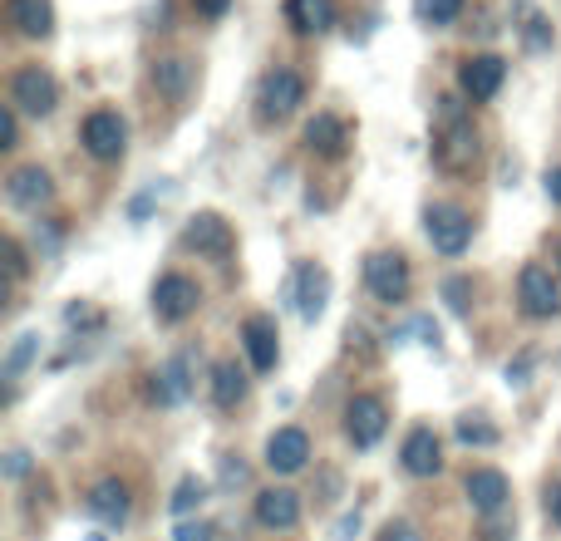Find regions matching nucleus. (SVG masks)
Here are the masks:
<instances>
[{"label":"nucleus","instance_id":"nucleus-25","mask_svg":"<svg viewBox=\"0 0 561 541\" xmlns=\"http://www.w3.org/2000/svg\"><path fill=\"white\" fill-rule=\"evenodd\" d=\"M183 394H187V355H178L153 375V399L158 404H178Z\"/></svg>","mask_w":561,"mask_h":541},{"label":"nucleus","instance_id":"nucleus-9","mask_svg":"<svg viewBox=\"0 0 561 541\" xmlns=\"http://www.w3.org/2000/svg\"><path fill=\"white\" fill-rule=\"evenodd\" d=\"M197 300H203V290H197L193 276H163L153 286V315L163 320V325H178V320H187L197 310Z\"/></svg>","mask_w":561,"mask_h":541},{"label":"nucleus","instance_id":"nucleus-11","mask_svg":"<svg viewBox=\"0 0 561 541\" xmlns=\"http://www.w3.org/2000/svg\"><path fill=\"white\" fill-rule=\"evenodd\" d=\"M153 89L168 104H187L197 89V65L187 55H158L153 59Z\"/></svg>","mask_w":561,"mask_h":541},{"label":"nucleus","instance_id":"nucleus-36","mask_svg":"<svg viewBox=\"0 0 561 541\" xmlns=\"http://www.w3.org/2000/svg\"><path fill=\"white\" fill-rule=\"evenodd\" d=\"M527 369H533V355H517V365H507V379H517V384H523Z\"/></svg>","mask_w":561,"mask_h":541},{"label":"nucleus","instance_id":"nucleus-8","mask_svg":"<svg viewBox=\"0 0 561 541\" xmlns=\"http://www.w3.org/2000/svg\"><path fill=\"white\" fill-rule=\"evenodd\" d=\"M365 286L375 300H385V306H399V300L409 296V262L399 252H375L365 262Z\"/></svg>","mask_w":561,"mask_h":541},{"label":"nucleus","instance_id":"nucleus-18","mask_svg":"<svg viewBox=\"0 0 561 541\" xmlns=\"http://www.w3.org/2000/svg\"><path fill=\"white\" fill-rule=\"evenodd\" d=\"M242 345H247V355H252L256 375H272L276 359H280V349H276V320L272 315H252L242 325Z\"/></svg>","mask_w":561,"mask_h":541},{"label":"nucleus","instance_id":"nucleus-34","mask_svg":"<svg viewBox=\"0 0 561 541\" xmlns=\"http://www.w3.org/2000/svg\"><path fill=\"white\" fill-rule=\"evenodd\" d=\"M379 541H419V532L409 522H389L385 532H379Z\"/></svg>","mask_w":561,"mask_h":541},{"label":"nucleus","instance_id":"nucleus-37","mask_svg":"<svg viewBox=\"0 0 561 541\" xmlns=\"http://www.w3.org/2000/svg\"><path fill=\"white\" fill-rule=\"evenodd\" d=\"M222 477H227V483H242V477H247V468H242V463H232V458H227V463H222Z\"/></svg>","mask_w":561,"mask_h":541},{"label":"nucleus","instance_id":"nucleus-26","mask_svg":"<svg viewBox=\"0 0 561 541\" xmlns=\"http://www.w3.org/2000/svg\"><path fill=\"white\" fill-rule=\"evenodd\" d=\"M35 355H39V335H35V330L15 335V345H10V355H5V379H10V384H15V379L25 375L30 359H35Z\"/></svg>","mask_w":561,"mask_h":541},{"label":"nucleus","instance_id":"nucleus-5","mask_svg":"<svg viewBox=\"0 0 561 541\" xmlns=\"http://www.w3.org/2000/svg\"><path fill=\"white\" fill-rule=\"evenodd\" d=\"M473 242V217L463 207H428V246L438 256H463Z\"/></svg>","mask_w":561,"mask_h":541},{"label":"nucleus","instance_id":"nucleus-32","mask_svg":"<svg viewBox=\"0 0 561 541\" xmlns=\"http://www.w3.org/2000/svg\"><path fill=\"white\" fill-rule=\"evenodd\" d=\"M5 270H10V280L25 276V252H20V242H5Z\"/></svg>","mask_w":561,"mask_h":541},{"label":"nucleus","instance_id":"nucleus-19","mask_svg":"<svg viewBox=\"0 0 561 541\" xmlns=\"http://www.w3.org/2000/svg\"><path fill=\"white\" fill-rule=\"evenodd\" d=\"M404 473L409 477H434L438 468H444V458H438V434L434 428H414V434L404 438Z\"/></svg>","mask_w":561,"mask_h":541},{"label":"nucleus","instance_id":"nucleus-35","mask_svg":"<svg viewBox=\"0 0 561 541\" xmlns=\"http://www.w3.org/2000/svg\"><path fill=\"white\" fill-rule=\"evenodd\" d=\"M193 5H197V15L217 20V15H227V10H232V0H193Z\"/></svg>","mask_w":561,"mask_h":541},{"label":"nucleus","instance_id":"nucleus-29","mask_svg":"<svg viewBox=\"0 0 561 541\" xmlns=\"http://www.w3.org/2000/svg\"><path fill=\"white\" fill-rule=\"evenodd\" d=\"M20 143V108L5 104V114H0V148H15Z\"/></svg>","mask_w":561,"mask_h":541},{"label":"nucleus","instance_id":"nucleus-31","mask_svg":"<svg viewBox=\"0 0 561 541\" xmlns=\"http://www.w3.org/2000/svg\"><path fill=\"white\" fill-rule=\"evenodd\" d=\"M444 296H448V306H454L458 315H468V280H448Z\"/></svg>","mask_w":561,"mask_h":541},{"label":"nucleus","instance_id":"nucleus-40","mask_svg":"<svg viewBox=\"0 0 561 541\" xmlns=\"http://www.w3.org/2000/svg\"><path fill=\"white\" fill-rule=\"evenodd\" d=\"M5 468H10V477H20V473H25V453H10Z\"/></svg>","mask_w":561,"mask_h":541},{"label":"nucleus","instance_id":"nucleus-38","mask_svg":"<svg viewBox=\"0 0 561 541\" xmlns=\"http://www.w3.org/2000/svg\"><path fill=\"white\" fill-rule=\"evenodd\" d=\"M547 193H552V203L561 207V168H552V173H547Z\"/></svg>","mask_w":561,"mask_h":541},{"label":"nucleus","instance_id":"nucleus-17","mask_svg":"<svg viewBox=\"0 0 561 541\" xmlns=\"http://www.w3.org/2000/svg\"><path fill=\"white\" fill-rule=\"evenodd\" d=\"M256 522H262L266 532H290V527L300 522V497L290 493V487H266V493H256Z\"/></svg>","mask_w":561,"mask_h":541},{"label":"nucleus","instance_id":"nucleus-27","mask_svg":"<svg viewBox=\"0 0 561 541\" xmlns=\"http://www.w3.org/2000/svg\"><path fill=\"white\" fill-rule=\"evenodd\" d=\"M463 15V0H419V20L424 25H454Z\"/></svg>","mask_w":561,"mask_h":541},{"label":"nucleus","instance_id":"nucleus-6","mask_svg":"<svg viewBox=\"0 0 561 541\" xmlns=\"http://www.w3.org/2000/svg\"><path fill=\"white\" fill-rule=\"evenodd\" d=\"M79 138H84L89 158H99V163H118V158H124L128 128H124V118H118L114 108H94V114L84 118V128H79Z\"/></svg>","mask_w":561,"mask_h":541},{"label":"nucleus","instance_id":"nucleus-4","mask_svg":"<svg viewBox=\"0 0 561 541\" xmlns=\"http://www.w3.org/2000/svg\"><path fill=\"white\" fill-rule=\"evenodd\" d=\"M517 300H523V315L533 320H552L561 315V286L557 276L547 266H523V276H517Z\"/></svg>","mask_w":561,"mask_h":541},{"label":"nucleus","instance_id":"nucleus-15","mask_svg":"<svg viewBox=\"0 0 561 541\" xmlns=\"http://www.w3.org/2000/svg\"><path fill=\"white\" fill-rule=\"evenodd\" d=\"M306 458H310L306 428H276V434L266 438V468H272V473H300Z\"/></svg>","mask_w":561,"mask_h":541},{"label":"nucleus","instance_id":"nucleus-3","mask_svg":"<svg viewBox=\"0 0 561 541\" xmlns=\"http://www.w3.org/2000/svg\"><path fill=\"white\" fill-rule=\"evenodd\" d=\"M256 104H262L256 114H262L266 124H272V118H290L300 104H306V79H300L296 69H286V65L272 69V74L262 79V94H256Z\"/></svg>","mask_w":561,"mask_h":541},{"label":"nucleus","instance_id":"nucleus-10","mask_svg":"<svg viewBox=\"0 0 561 541\" xmlns=\"http://www.w3.org/2000/svg\"><path fill=\"white\" fill-rule=\"evenodd\" d=\"M183 242L193 246L197 256H213V262H227V256L237 252V237H232V227H227L217 212H197L193 222H187Z\"/></svg>","mask_w":561,"mask_h":541},{"label":"nucleus","instance_id":"nucleus-13","mask_svg":"<svg viewBox=\"0 0 561 541\" xmlns=\"http://www.w3.org/2000/svg\"><path fill=\"white\" fill-rule=\"evenodd\" d=\"M49 173L39 163H25V168H15V173L5 177V197H10V207H20V212H39V207L49 203Z\"/></svg>","mask_w":561,"mask_h":541},{"label":"nucleus","instance_id":"nucleus-16","mask_svg":"<svg viewBox=\"0 0 561 541\" xmlns=\"http://www.w3.org/2000/svg\"><path fill=\"white\" fill-rule=\"evenodd\" d=\"M463 493H468V503H473V513L493 517L507 507V477L497 473V468H473V473L463 477Z\"/></svg>","mask_w":561,"mask_h":541},{"label":"nucleus","instance_id":"nucleus-33","mask_svg":"<svg viewBox=\"0 0 561 541\" xmlns=\"http://www.w3.org/2000/svg\"><path fill=\"white\" fill-rule=\"evenodd\" d=\"M173 541H213V527H203V522H183L173 532Z\"/></svg>","mask_w":561,"mask_h":541},{"label":"nucleus","instance_id":"nucleus-28","mask_svg":"<svg viewBox=\"0 0 561 541\" xmlns=\"http://www.w3.org/2000/svg\"><path fill=\"white\" fill-rule=\"evenodd\" d=\"M203 503H207V483H203V477H183V483H178V493H173V513L187 517L193 507H203Z\"/></svg>","mask_w":561,"mask_h":541},{"label":"nucleus","instance_id":"nucleus-24","mask_svg":"<svg viewBox=\"0 0 561 541\" xmlns=\"http://www.w3.org/2000/svg\"><path fill=\"white\" fill-rule=\"evenodd\" d=\"M247 399V375L232 365V359H222V365L213 369V404L217 408H237Z\"/></svg>","mask_w":561,"mask_h":541},{"label":"nucleus","instance_id":"nucleus-30","mask_svg":"<svg viewBox=\"0 0 561 541\" xmlns=\"http://www.w3.org/2000/svg\"><path fill=\"white\" fill-rule=\"evenodd\" d=\"M458 438H463V444H493V428H488V424H468V418H463V424H458Z\"/></svg>","mask_w":561,"mask_h":541},{"label":"nucleus","instance_id":"nucleus-7","mask_svg":"<svg viewBox=\"0 0 561 541\" xmlns=\"http://www.w3.org/2000/svg\"><path fill=\"white\" fill-rule=\"evenodd\" d=\"M385 428H389V408L379 394H355L345 404V434L355 448H375L385 438Z\"/></svg>","mask_w":561,"mask_h":541},{"label":"nucleus","instance_id":"nucleus-23","mask_svg":"<svg viewBox=\"0 0 561 541\" xmlns=\"http://www.w3.org/2000/svg\"><path fill=\"white\" fill-rule=\"evenodd\" d=\"M325 290H330V276L320 266H300L296 276V310L300 320H316L320 310H325Z\"/></svg>","mask_w":561,"mask_h":541},{"label":"nucleus","instance_id":"nucleus-20","mask_svg":"<svg viewBox=\"0 0 561 541\" xmlns=\"http://www.w3.org/2000/svg\"><path fill=\"white\" fill-rule=\"evenodd\" d=\"M10 25L25 39H49V30H55V5H49V0H10Z\"/></svg>","mask_w":561,"mask_h":541},{"label":"nucleus","instance_id":"nucleus-1","mask_svg":"<svg viewBox=\"0 0 561 541\" xmlns=\"http://www.w3.org/2000/svg\"><path fill=\"white\" fill-rule=\"evenodd\" d=\"M10 104H15L20 114H30V118H49V114H55V104H59L55 74H49V69H39V65L15 69V74H10Z\"/></svg>","mask_w":561,"mask_h":541},{"label":"nucleus","instance_id":"nucleus-39","mask_svg":"<svg viewBox=\"0 0 561 541\" xmlns=\"http://www.w3.org/2000/svg\"><path fill=\"white\" fill-rule=\"evenodd\" d=\"M547 513H552V522L561 527V483L552 487V497H547Z\"/></svg>","mask_w":561,"mask_h":541},{"label":"nucleus","instance_id":"nucleus-21","mask_svg":"<svg viewBox=\"0 0 561 541\" xmlns=\"http://www.w3.org/2000/svg\"><path fill=\"white\" fill-rule=\"evenodd\" d=\"M345 143H350V134H345V124H340L335 114H316L306 124V148H310V153L340 158V153H345Z\"/></svg>","mask_w":561,"mask_h":541},{"label":"nucleus","instance_id":"nucleus-22","mask_svg":"<svg viewBox=\"0 0 561 541\" xmlns=\"http://www.w3.org/2000/svg\"><path fill=\"white\" fill-rule=\"evenodd\" d=\"M286 20L300 35H325L335 25V0H286Z\"/></svg>","mask_w":561,"mask_h":541},{"label":"nucleus","instance_id":"nucleus-41","mask_svg":"<svg viewBox=\"0 0 561 541\" xmlns=\"http://www.w3.org/2000/svg\"><path fill=\"white\" fill-rule=\"evenodd\" d=\"M557 262H561V252H557Z\"/></svg>","mask_w":561,"mask_h":541},{"label":"nucleus","instance_id":"nucleus-14","mask_svg":"<svg viewBox=\"0 0 561 541\" xmlns=\"http://www.w3.org/2000/svg\"><path fill=\"white\" fill-rule=\"evenodd\" d=\"M84 507H89V517H99L104 527H124L128 513H134V497H128V487L118 483V477H104V483L89 487Z\"/></svg>","mask_w":561,"mask_h":541},{"label":"nucleus","instance_id":"nucleus-12","mask_svg":"<svg viewBox=\"0 0 561 541\" xmlns=\"http://www.w3.org/2000/svg\"><path fill=\"white\" fill-rule=\"evenodd\" d=\"M503 79H507V65L497 55H473L458 69V84H463V94L473 99V104H488V99L503 89Z\"/></svg>","mask_w":561,"mask_h":541},{"label":"nucleus","instance_id":"nucleus-2","mask_svg":"<svg viewBox=\"0 0 561 541\" xmlns=\"http://www.w3.org/2000/svg\"><path fill=\"white\" fill-rule=\"evenodd\" d=\"M438 168L444 173H468V168L478 163V128H473V118H458L454 108H448V124H444V134H438Z\"/></svg>","mask_w":561,"mask_h":541}]
</instances>
